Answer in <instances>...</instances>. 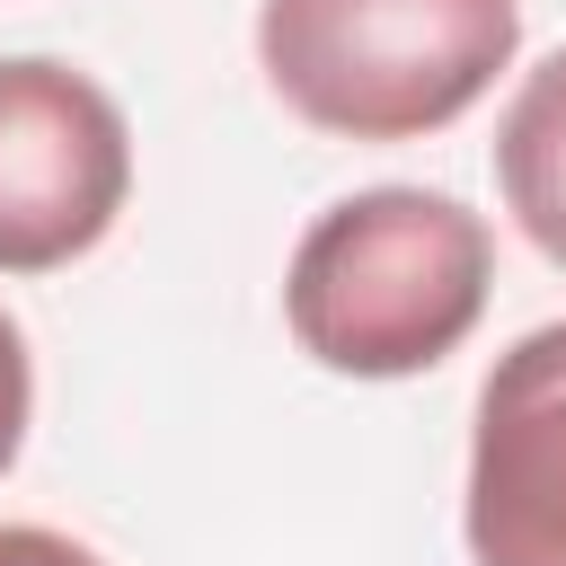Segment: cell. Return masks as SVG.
Segmentation results:
<instances>
[{
	"label": "cell",
	"mask_w": 566,
	"mask_h": 566,
	"mask_svg": "<svg viewBox=\"0 0 566 566\" xmlns=\"http://www.w3.org/2000/svg\"><path fill=\"white\" fill-rule=\"evenodd\" d=\"M27 416H35V363H27V336H18V318L0 310V478H9L18 442H27Z\"/></svg>",
	"instance_id": "6"
},
{
	"label": "cell",
	"mask_w": 566,
	"mask_h": 566,
	"mask_svg": "<svg viewBox=\"0 0 566 566\" xmlns=\"http://www.w3.org/2000/svg\"><path fill=\"white\" fill-rule=\"evenodd\" d=\"M522 53V0H265L256 62L274 97L336 142H424L460 124Z\"/></svg>",
	"instance_id": "2"
},
{
	"label": "cell",
	"mask_w": 566,
	"mask_h": 566,
	"mask_svg": "<svg viewBox=\"0 0 566 566\" xmlns=\"http://www.w3.org/2000/svg\"><path fill=\"white\" fill-rule=\"evenodd\" d=\"M469 557L566 566V318L495 354L469 424Z\"/></svg>",
	"instance_id": "4"
},
{
	"label": "cell",
	"mask_w": 566,
	"mask_h": 566,
	"mask_svg": "<svg viewBox=\"0 0 566 566\" xmlns=\"http://www.w3.org/2000/svg\"><path fill=\"white\" fill-rule=\"evenodd\" d=\"M133 195V133L124 106L53 62H0V274H53L88 256Z\"/></svg>",
	"instance_id": "3"
},
{
	"label": "cell",
	"mask_w": 566,
	"mask_h": 566,
	"mask_svg": "<svg viewBox=\"0 0 566 566\" xmlns=\"http://www.w3.org/2000/svg\"><path fill=\"white\" fill-rule=\"evenodd\" d=\"M495 292V230L433 186H363L327 203L283 274V327L318 371L407 380L460 354Z\"/></svg>",
	"instance_id": "1"
},
{
	"label": "cell",
	"mask_w": 566,
	"mask_h": 566,
	"mask_svg": "<svg viewBox=\"0 0 566 566\" xmlns=\"http://www.w3.org/2000/svg\"><path fill=\"white\" fill-rule=\"evenodd\" d=\"M495 186H504V212L522 221V239L566 265V44L513 88V106L495 124Z\"/></svg>",
	"instance_id": "5"
},
{
	"label": "cell",
	"mask_w": 566,
	"mask_h": 566,
	"mask_svg": "<svg viewBox=\"0 0 566 566\" xmlns=\"http://www.w3.org/2000/svg\"><path fill=\"white\" fill-rule=\"evenodd\" d=\"M0 566H97V548H80L71 531H44V522H0Z\"/></svg>",
	"instance_id": "7"
}]
</instances>
